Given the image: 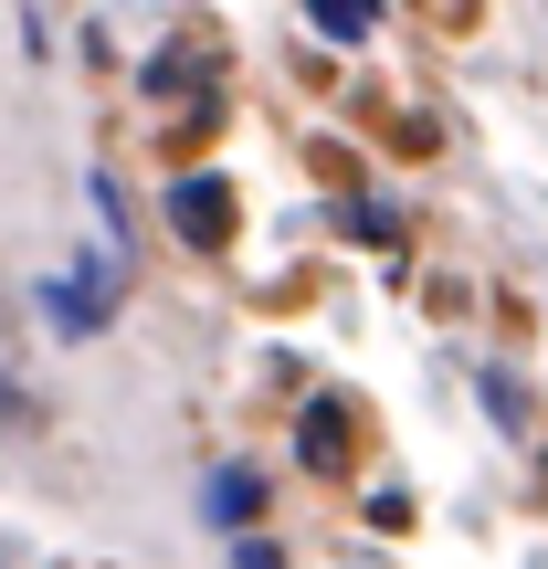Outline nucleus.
Instances as JSON below:
<instances>
[{"label": "nucleus", "instance_id": "f257e3e1", "mask_svg": "<svg viewBox=\"0 0 548 569\" xmlns=\"http://www.w3.org/2000/svg\"><path fill=\"white\" fill-rule=\"evenodd\" d=\"M117 306H127V264H117L106 243L74 253L63 274H42V327H53V338H106Z\"/></svg>", "mask_w": 548, "mask_h": 569}, {"label": "nucleus", "instance_id": "f03ea898", "mask_svg": "<svg viewBox=\"0 0 548 569\" xmlns=\"http://www.w3.org/2000/svg\"><path fill=\"white\" fill-rule=\"evenodd\" d=\"M148 106H169L180 117V138H211V117H222V63L201 53V42H169V53H148Z\"/></svg>", "mask_w": 548, "mask_h": 569}, {"label": "nucleus", "instance_id": "7ed1b4c3", "mask_svg": "<svg viewBox=\"0 0 548 569\" xmlns=\"http://www.w3.org/2000/svg\"><path fill=\"white\" fill-rule=\"evenodd\" d=\"M232 222H243V201H232L222 169H180V180H169V232H180L190 253H222Z\"/></svg>", "mask_w": 548, "mask_h": 569}, {"label": "nucleus", "instance_id": "20e7f679", "mask_svg": "<svg viewBox=\"0 0 548 569\" xmlns=\"http://www.w3.org/2000/svg\"><path fill=\"white\" fill-rule=\"evenodd\" d=\"M296 453L317 475H348V453H359V432H348V401H306V422H296Z\"/></svg>", "mask_w": 548, "mask_h": 569}, {"label": "nucleus", "instance_id": "39448f33", "mask_svg": "<svg viewBox=\"0 0 548 569\" xmlns=\"http://www.w3.org/2000/svg\"><path fill=\"white\" fill-rule=\"evenodd\" d=\"M201 517L222 538H243L253 517H265V475H253V465H222V475H211V496H201Z\"/></svg>", "mask_w": 548, "mask_h": 569}, {"label": "nucleus", "instance_id": "423d86ee", "mask_svg": "<svg viewBox=\"0 0 548 569\" xmlns=\"http://www.w3.org/2000/svg\"><path fill=\"white\" fill-rule=\"evenodd\" d=\"M338 222L359 232L369 253H401V211H390V201H369V190H348V201H338Z\"/></svg>", "mask_w": 548, "mask_h": 569}, {"label": "nucleus", "instance_id": "0eeeda50", "mask_svg": "<svg viewBox=\"0 0 548 569\" xmlns=\"http://www.w3.org/2000/svg\"><path fill=\"white\" fill-rule=\"evenodd\" d=\"M306 21H317L327 42H369V21H380V0H306Z\"/></svg>", "mask_w": 548, "mask_h": 569}, {"label": "nucleus", "instance_id": "6e6552de", "mask_svg": "<svg viewBox=\"0 0 548 569\" xmlns=\"http://www.w3.org/2000/svg\"><path fill=\"white\" fill-rule=\"evenodd\" d=\"M486 411H496V432H528V401H517L507 369H486Z\"/></svg>", "mask_w": 548, "mask_h": 569}, {"label": "nucleus", "instance_id": "1a4fd4ad", "mask_svg": "<svg viewBox=\"0 0 548 569\" xmlns=\"http://www.w3.org/2000/svg\"><path fill=\"white\" fill-rule=\"evenodd\" d=\"M232 569H285V549H275V538H253V528H243V538H232Z\"/></svg>", "mask_w": 548, "mask_h": 569}, {"label": "nucleus", "instance_id": "9d476101", "mask_svg": "<svg viewBox=\"0 0 548 569\" xmlns=\"http://www.w3.org/2000/svg\"><path fill=\"white\" fill-rule=\"evenodd\" d=\"M0 422H21V390H11V380H0Z\"/></svg>", "mask_w": 548, "mask_h": 569}]
</instances>
